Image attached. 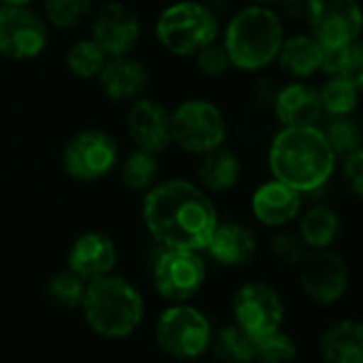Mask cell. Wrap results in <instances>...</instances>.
<instances>
[{
  "label": "cell",
  "mask_w": 363,
  "mask_h": 363,
  "mask_svg": "<svg viewBox=\"0 0 363 363\" xmlns=\"http://www.w3.org/2000/svg\"><path fill=\"white\" fill-rule=\"evenodd\" d=\"M143 219L164 249L204 251L217 223L211 198L185 179H168L147 189Z\"/></svg>",
  "instance_id": "cell-1"
},
{
  "label": "cell",
  "mask_w": 363,
  "mask_h": 363,
  "mask_svg": "<svg viewBox=\"0 0 363 363\" xmlns=\"http://www.w3.org/2000/svg\"><path fill=\"white\" fill-rule=\"evenodd\" d=\"M338 157L334 155L323 130L317 125L283 128L270 143L268 166L272 179L285 183L298 194L321 189L334 174Z\"/></svg>",
  "instance_id": "cell-2"
},
{
  "label": "cell",
  "mask_w": 363,
  "mask_h": 363,
  "mask_svg": "<svg viewBox=\"0 0 363 363\" xmlns=\"http://www.w3.org/2000/svg\"><path fill=\"white\" fill-rule=\"evenodd\" d=\"M285 28L281 15L266 4H249L240 9L223 30V49L232 68L257 72L277 62Z\"/></svg>",
  "instance_id": "cell-3"
},
{
  "label": "cell",
  "mask_w": 363,
  "mask_h": 363,
  "mask_svg": "<svg viewBox=\"0 0 363 363\" xmlns=\"http://www.w3.org/2000/svg\"><path fill=\"white\" fill-rule=\"evenodd\" d=\"M81 306L89 328L111 340L130 336L145 313L140 294L128 281L108 274L89 281Z\"/></svg>",
  "instance_id": "cell-4"
},
{
  "label": "cell",
  "mask_w": 363,
  "mask_h": 363,
  "mask_svg": "<svg viewBox=\"0 0 363 363\" xmlns=\"http://www.w3.org/2000/svg\"><path fill=\"white\" fill-rule=\"evenodd\" d=\"M219 19L211 6L196 0H181L166 6L155 21L157 43L177 57H194L217 40Z\"/></svg>",
  "instance_id": "cell-5"
},
{
  "label": "cell",
  "mask_w": 363,
  "mask_h": 363,
  "mask_svg": "<svg viewBox=\"0 0 363 363\" xmlns=\"http://www.w3.org/2000/svg\"><path fill=\"white\" fill-rule=\"evenodd\" d=\"M172 143L191 155H204L223 147L228 121L221 108L204 98H189L170 113Z\"/></svg>",
  "instance_id": "cell-6"
},
{
  "label": "cell",
  "mask_w": 363,
  "mask_h": 363,
  "mask_svg": "<svg viewBox=\"0 0 363 363\" xmlns=\"http://www.w3.org/2000/svg\"><path fill=\"white\" fill-rule=\"evenodd\" d=\"M119 162V147L113 134L87 128L77 132L62 151V168L74 181L104 179Z\"/></svg>",
  "instance_id": "cell-7"
},
{
  "label": "cell",
  "mask_w": 363,
  "mask_h": 363,
  "mask_svg": "<svg viewBox=\"0 0 363 363\" xmlns=\"http://www.w3.org/2000/svg\"><path fill=\"white\" fill-rule=\"evenodd\" d=\"M155 338L164 353L177 359H196L211 345V323L198 308L177 304L160 315Z\"/></svg>",
  "instance_id": "cell-8"
},
{
  "label": "cell",
  "mask_w": 363,
  "mask_h": 363,
  "mask_svg": "<svg viewBox=\"0 0 363 363\" xmlns=\"http://www.w3.org/2000/svg\"><path fill=\"white\" fill-rule=\"evenodd\" d=\"M311 36L323 49H338L359 40L363 26L357 0H304Z\"/></svg>",
  "instance_id": "cell-9"
},
{
  "label": "cell",
  "mask_w": 363,
  "mask_h": 363,
  "mask_svg": "<svg viewBox=\"0 0 363 363\" xmlns=\"http://www.w3.org/2000/svg\"><path fill=\"white\" fill-rule=\"evenodd\" d=\"M49 40V26L30 6H0V55L13 62L38 57Z\"/></svg>",
  "instance_id": "cell-10"
},
{
  "label": "cell",
  "mask_w": 363,
  "mask_h": 363,
  "mask_svg": "<svg viewBox=\"0 0 363 363\" xmlns=\"http://www.w3.org/2000/svg\"><path fill=\"white\" fill-rule=\"evenodd\" d=\"M236 325L251 338H262L281 330L285 306L279 291L262 281L242 285L232 302Z\"/></svg>",
  "instance_id": "cell-11"
},
{
  "label": "cell",
  "mask_w": 363,
  "mask_h": 363,
  "mask_svg": "<svg viewBox=\"0 0 363 363\" xmlns=\"http://www.w3.org/2000/svg\"><path fill=\"white\" fill-rule=\"evenodd\" d=\"M206 268L198 251L164 249L153 268V283L162 298L183 304L204 285Z\"/></svg>",
  "instance_id": "cell-12"
},
{
  "label": "cell",
  "mask_w": 363,
  "mask_h": 363,
  "mask_svg": "<svg viewBox=\"0 0 363 363\" xmlns=\"http://www.w3.org/2000/svg\"><path fill=\"white\" fill-rule=\"evenodd\" d=\"M300 283L311 300L334 304L349 289V268L338 253L315 249L300 264Z\"/></svg>",
  "instance_id": "cell-13"
},
{
  "label": "cell",
  "mask_w": 363,
  "mask_h": 363,
  "mask_svg": "<svg viewBox=\"0 0 363 363\" xmlns=\"http://www.w3.org/2000/svg\"><path fill=\"white\" fill-rule=\"evenodd\" d=\"M91 38L108 57L130 55L140 40V19L128 4L115 0L106 2L91 19Z\"/></svg>",
  "instance_id": "cell-14"
},
{
  "label": "cell",
  "mask_w": 363,
  "mask_h": 363,
  "mask_svg": "<svg viewBox=\"0 0 363 363\" xmlns=\"http://www.w3.org/2000/svg\"><path fill=\"white\" fill-rule=\"evenodd\" d=\"M125 130L136 149L153 155L166 151L172 145L170 113L166 111V106H162L151 98L140 96L134 102H130Z\"/></svg>",
  "instance_id": "cell-15"
},
{
  "label": "cell",
  "mask_w": 363,
  "mask_h": 363,
  "mask_svg": "<svg viewBox=\"0 0 363 363\" xmlns=\"http://www.w3.org/2000/svg\"><path fill=\"white\" fill-rule=\"evenodd\" d=\"M274 115L283 128L317 125L323 115L319 89L306 81H291L283 85L274 96Z\"/></svg>",
  "instance_id": "cell-16"
},
{
  "label": "cell",
  "mask_w": 363,
  "mask_h": 363,
  "mask_svg": "<svg viewBox=\"0 0 363 363\" xmlns=\"http://www.w3.org/2000/svg\"><path fill=\"white\" fill-rule=\"evenodd\" d=\"M98 81L104 96L113 102H134L147 89L149 72L145 64L132 55H115L106 57Z\"/></svg>",
  "instance_id": "cell-17"
},
{
  "label": "cell",
  "mask_w": 363,
  "mask_h": 363,
  "mask_svg": "<svg viewBox=\"0 0 363 363\" xmlns=\"http://www.w3.org/2000/svg\"><path fill=\"white\" fill-rule=\"evenodd\" d=\"M117 264L115 242L100 232H87L74 240L68 253L70 272L81 277L83 281H94L106 277Z\"/></svg>",
  "instance_id": "cell-18"
},
{
  "label": "cell",
  "mask_w": 363,
  "mask_h": 363,
  "mask_svg": "<svg viewBox=\"0 0 363 363\" xmlns=\"http://www.w3.org/2000/svg\"><path fill=\"white\" fill-rule=\"evenodd\" d=\"M251 208L257 221L270 228H281L294 221L302 208V194L272 179L259 185L251 198Z\"/></svg>",
  "instance_id": "cell-19"
},
{
  "label": "cell",
  "mask_w": 363,
  "mask_h": 363,
  "mask_svg": "<svg viewBox=\"0 0 363 363\" xmlns=\"http://www.w3.org/2000/svg\"><path fill=\"white\" fill-rule=\"evenodd\" d=\"M255 234L240 223H217L206 251L223 266H240L255 253Z\"/></svg>",
  "instance_id": "cell-20"
},
{
  "label": "cell",
  "mask_w": 363,
  "mask_h": 363,
  "mask_svg": "<svg viewBox=\"0 0 363 363\" xmlns=\"http://www.w3.org/2000/svg\"><path fill=\"white\" fill-rule=\"evenodd\" d=\"M323 47L311 34H296L283 40L279 51V66L298 81H304L321 70Z\"/></svg>",
  "instance_id": "cell-21"
},
{
  "label": "cell",
  "mask_w": 363,
  "mask_h": 363,
  "mask_svg": "<svg viewBox=\"0 0 363 363\" xmlns=\"http://www.w3.org/2000/svg\"><path fill=\"white\" fill-rule=\"evenodd\" d=\"M325 363H363V330L355 321H338L319 340Z\"/></svg>",
  "instance_id": "cell-22"
},
{
  "label": "cell",
  "mask_w": 363,
  "mask_h": 363,
  "mask_svg": "<svg viewBox=\"0 0 363 363\" xmlns=\"http://www.w3.org/2000/svg\"><path fill=\"white\" fill-rule=\"evenodd\" d=\"M198 179L206 191L221 194L232 189L240 179V160L232 149L219 147L202 155Z\"/></svg>",
  "instance_id": "cell-23"
},
{
  "label": "cell",
  "mask_w": 363,
  "mask_h": 363,
  "mask_svg": "<svg viewBox=\"0 0 363 363\" xmlns=\"http://www.w3.org/2000/svg\"><path fill=\"white\" fill-rule=\"evenodd\" d=\"M340 232L338 215L328 206H313L300 221V238L306 247L328 249Z\"/></svg>",
  "instance_id": "cell-24"
},
{
  "label": "cell",
  "mask_w": 363,
  "mask_h": 363,
  "mask_svg": "<svg viewBox=\"0 0 363 363\" xmlns=\"http://www.w3.org/2000/svg\"><path fill=\"white\" fill-rule=\"evenodd\" d=\"M321 70L330 77H340L351 81L362 89L363 85V45L355 40L347 47L323 49Z\"/></svg>",
  "instance_id": "cell-25"
},
{
  "label": "cell",
  "mask_w": 363,
  "mask_h": 363,
  "mask_svg": "<svg viewBox=\"0 0 363 363\" xmlns=\"http://www.w3.org/2000/svg\"><path fill=\"white\" fill-rule=\"evenodd\" d=\"M359 87L353 85L347 79L340 77H330L321 89H319V100H321V108L323 113H328L330 117H349L359 102Z\"/></svg>",
  "instance_id": "cell-26"
},
{
  "label": "cell",
  "mask_w": 363,
  "mask_h": 363,
  "mask_svg": "<svg viewBox=\"0 0 363 363\" xmlns=\"http://www.w3.org/2000/svg\"><path fill=\"white\" fill-rule=\"evenodd\" d=\"M160 172V162L157 155L134 149L121 164V181L125 187H130L132 191H147L155 185Z\"/></svg>",
  "instance_id": "cell-27"
},
{
  "label": "cell",
  "mask_w": 363,
  "mask_h": 363,
  "mask_svg": "<svg viewBox=\"0 0 363 363\" xmlns=\"http://www.w3.org/2000/svg\"><path fill=\"white\" fill-rule=\"evenodd\" d=\"M106 53L94 38H81L66 53V68L77 79H96L106 62Z\"/></svg>",
  "instance_id": "cell-28"
},
{
  "label": "cell",
  "mask_w": 363,
  "mask_h": 363,
  "mask_svg": "<svg viewBox=\"0 0 363 363\" xmlns=\"http://www.w3.org/2000/svg\"><path fill=\"white\" fill-rule=\"evenodd\" d=\"M215 355L221 363H253L255 338H251L238 325L223 328L215 338Z\"/></svg>",
  "instance_id": "cell-29"
},
{
  "label": "cell",
  "mask_w": 363,
  "mask_h": 363,
  "mask_svg": "<svg viewBox=\"0 0 363 363\" xmlns=\"http://www.w3.org/2000/svg\"><path fill=\"white\" fill-rule=\"evenodd\" d=\"M91 11V0H43V17L60 30L79 26Z\"/></svg>",
  "instance_id": "cell-30"
},
{
  "label": "cell",
  "mask_w": 363,
  "mask_h": 363,
  "mask_svg": "<svg viewBox=\"0 0 363 363\" xmlns=\"http://www.w3.org/2000/svg\"><path fill=\"white\" fill-rule=\"evenodd\" d=\"M298 357L296 342L281 330L255 340L253 363H294Z\"/></svg>",
  "instance_id": "cell-31"
},
{
  "label": "cell",
  "mask_w": 363,
  "mask_h": 363,
  "mask_svg": "<svg viewBox=\"0 0 363 363\" xmlns=\"http://www.w3.org/2000/svg\"><path fill=\"white\" fill-rule=\"evenodd\" d=\"M83 296H85L83 279L77 277L70 270L62 272V274H55L47 285V298L60 308H77V306H81Z\"/></svg>",
  "instance_id": "cell-32"
},
{
  "label": "cell",
  "mask_w": 363,
  "mask_h": 363,
  "mask_svg": "<svg viewBox=\"0 0 363 363\" xmlns=\"http://www.w3.org/2000/svg\"><path fill=\"white\" fill-rule=\"evenodd\" d=\"M323 134L336 157H349L362 149V132L349 117H336Z\"/></svg>",
  "instance_id": "cell-33"
},
{
  "label": "cell",
  "mask_w": 363,
  "mask_h": 363,
  "mask_svg": "<svg viewBox=\"0 0 363 363\" xmlns=\"http://www.w3.org/2000/svg\"><path fill=\"white\" fill-rule=\"evenodd\" d=\"M194 57H196L198 70H200L204 77H211V79L223 77V74L232 68L230 57H228L223 45H217V43H211L208 47L200 49Z\"/></svg>",
  "instance_id": "cell-34"
},
{
  "label": "cell",
  "mask_w": 363,
  "mask_h": 363,
  "mask_svg": "<svg viewBox=\"0 0 363 363\" xmlns=\"http://www.w3.org/2000/svg\"><path fill=\"white\" fill-rule=\"evenodd\" d=\"M272 253L287 266H300L306 257V245L296 234H279L272 240Z\"/></svg>",
  "instance_id": "cell-35"
},
{
  "label": "cell",
  "mask_w": 363,
  "mask_h": 363,
  "mask_svg": "<svg viewBox=\"0 0 363 363\" xmlns=\"http://www.w3.org/2000/svg\"><path fill=\"white\" fill-rule=\"evenodd\" d=\"M342 179L347 183V187L351 189V194L355 198H362L363 194V149L351 153L349 157H345L342 164Z\"/></svg>",
  "instance_id": "cell-36"
},
{
  "label": "cell",
  "mask_w": 363,
  "mask_h": 363,
  "mask_svg": "<svg viewBox=\"0 0 363 363\" xmlns=\"http://www.w3.org/2000/svg\"><path fill=\"white\" fill-rule=\"evenodd\" d=\"M2 6H30L34 0H0Z\"/></svg>",
  "instance_id": "cell-37"
},
{
  "label": "cell",
  "mask_w": 363,
  "mask_h": 363,
  "mask_svg": "<svg viewBox=\"0 0 363 363\" xmlns=\"http://www.w3.org/2000/svg\"><path fill=\"white\" fill-rule=\"evenodd\" d=\"M274 2H279V0H251V4H266V6H270Z\"/></svg>",
  "instance_id": "cell-38"
},
{
  "label": "cell",
  "mask_w": 363,
  "mask_h": 363,
  "mask_svg": "<svg viewBox=\"0 0 363 363\" xmlns=\"http://www.w3.org/2000/svg\"><path fill=\"white\" fill-rule=\"evenodd\" d=\"M0 6H2V2H0Z\"/></svg>",
  "instance_id": "cell-39"
}]
</instances>
